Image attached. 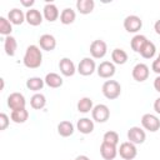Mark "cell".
I'll use <instances>...</instances> for the list:
<instances>
[{
    "label": "cell",
    "instance_id": "6da1fadb",
    "mask_svg": "<svg viewBox=\"0 0 160 160\" xmlns=\"http://www.w3.org/2000/svg\"><path fill=\"white\" fill-rule=\"evenodd\" d=\"M24 65L28 69H38L42 64V52L38 45H29L25 50L24 59H22Z\"/></svg>",
    "mask_w": 160,
    "mask_h": 160
},
{
    "label": "cell",
    "instance_id": "7a4b0ae2",
    "mask_svg": "<svg viewBox=\"0 0 160 160\" xmlns=\"http://www.w3.org/2000/svg\"><path fill=\"white\" fill-rule=\"evenodd\" d=\"M102 95L109 100H115L121 94V85L116 80H106L101 88Z\"/></svg>",
    "mask_w": 160,
    "mask_h": 160
},
{
    "label": "cell",
    "instance_id": "3957f363",
    "mask_svg": "<svg viewBox=\"0 0 160 160\" xmlns=\"http://www.w3.org/2000/svg\"><path fill=\"white\" fill-rule=\"evenodd\" d=\"M118 154L124 159V160H132L138 155V149L136 145L130 142V141H124L120 144L118 149Z\"/></svg>",
    "mask_w": 160,
    "mask_h": 160
},
{
    "label": "cell",
    "instance_id": "277c9868",
    "mask_svg": "<svg viewBox=\"0 0 160 160\" xmlns=\"http://www.w3.org/2000/svg\"><path fill=\"white\" fill-rule=\"evenodd\" d=\"M92 120L96 122H106L110 118V110L105 104H98L91 110Z\"/></svg>",
    "mask_w": 160,
    "mask_h": 160
},
{
    "label": "cell",
    "instance_id": "5b68a950",
    "mask_svg": "<svg viewBox=\"0 0 160 160\" xmlns=\"http://www.w3.org/2000/svg\"><path fill=\"white\" fill-rule=\"evenodd\" d=\"M76 71L82 76H90L96 71V64L91 58H84L80 60Z\"/></svg>",
    "mask_w": 160,
    "mask_h": 160
},
{
    "label": "cell",
    "instance_id": "8992f818",
    "mask_svg": "<svg viewBox=\"0 0 160 160\" xmlns=\"http://www.w3.org/2000/svg\"><path fill=\"white\" fill-rule=\"evenodd\" d=\"M141 125L145 130L150 132H155L160 129V120L154 114H144L141 118Z\"/></svg>",
    "mask_w": 160,
    "mask_h": 160
},
{
    "label": "cell",
    "instance_id": "52a82bcc",
    "mask_svg": "<svg viewBox=\"0 0 160 160\" xmlns=\"http://www.w3.org/2000/svg\"><path fill=\"white\" fill-rule=\"evenodd\" d=\"M108 52V45L104 40L98 39L90 44V54L94 59H102Z\"/></svg>",
    "mask_w": 160,
    "mask_h": 160
},
{
    "label": "cell",
    "instance_id": "ba28073f",
    "mask_svg": "<svg viewBox=\"0 0 160 160\" xmlns=\"http://www.w3.org/2000/svg\"><path fill=\"white\" fill-rule=\"evenodd\" d=\"M25 105H26V100L21 92H11L8 96V106L10 108L11 111L25 109Z\"/></svg>",
    "mask_w": 160,
    "mask_h": 160
},
{
    "label": "cell",
    "instance_id": "9c48e42d",
    "mask_svg": "<svg viewBox=\"0 0 160 160\" xmlns=\"http://www.w3.org/2000/svg\"><path fill=\"white\" fill-rule=\"evenodd\" d=\"M142 28V20L138 15H128L124 19V29L128 32H138Z\"/></svg>",
    "mask_w": 160,
    "mask_h": 160
},
{
    "label": "cell",
    "instance_id": "30bf717a",
    "mask_svg": "<svg viewBox=\"0 0 160 160\" xmlns=\"http://www.w3.org/2000/svg\"><path fill=\"white\" fill-rule=\"evenodd\" d=\"M115 64L112 61H101L98 68H96V72L100 78L102 79H110L115 75Z\"/></svg>",
    "mask_w": 160,
    "mask_h": 160
},
{
    "label": "cell",
    "instance_id": "8fae6325",
    "mask_svg": "<svg viewBox=\"0 0 160 160\" xmlns=\"http://www.w3.org/2000/svg\"><path fill=\"white\" fill-rule=\"evenodd\" d=\"M128 140L135 145H139V144H142L146 139V134L145 131L140 128V126H131L129 130H128Z\"/></svg>",
    "mask_w": 160,
    "mask_h": 160
},
{
    "label": "cell",
    "instance_id": "7c38bea8",
    "mask_svg": "<svg viewBox=\"0 0 160 160\" xmlns=\"http://www.w3.org/2000/svg\"><path fill=\"white\" fill-rule=\"evenodd\" d=\"M149 74H150L149 66H148L146 64H144V62L136 64V65L132 68V71H131V75H132L134 80H136V81H139V82H142V81L148 80Z\"/></svg>",
    "mask_w": 160,
    "mask_h": 160
},
{
    "label": "cell",
    "instance_id": "4fadbf2b",
    "mask_svg": "<svg viewBox=\"0 0 160 160\" xmlns=\"http://www.w3.org/2000/svg\"><path fill=\"white\" fill-rule=\"evenodd\" d=\"M42 14L34 8L28 9V11L25 12V21L31 26H39L42 22Z\"/></svg>",
    "mask_w": 160,
    "mask_h": 160
},
{
    "label": "cell",
    "instance_id": "5bb4252c",
    "mask_svg": "<svg viewBox=\"0 0 160 160\" xmlns=\"http://www.w3.org/2000/svg\"><path fill=\"white\" fill-rule=\"evenodd\" d=\"M59 69H60V72L64 75V76H72L75 72H76V68H75V64L72 62V60H70L69 58H62L60 61H59Z\"/></svg>",
    "mask_w": 160,
    "mask_h": 160
},
{
    "label": "cell",
    "instance_id": "9a60e30c",
    "mask_svg": "<svg viewBox=\"0 0 160 160\" xmlns=\"http://www.w3.org/2000/svg\"><path fill=\"white\" fill-rule=\"evenodd\" d=\"M100 155L104 160H114L118 155V148L115 145L102 141L100 145Z\"/></svg>",
    "mask_w": 160,
    "mask_h": 160
},
{
    "label": "cell",
    "instance_id": "2e32d148",
    "mask_svg": "<svg viewBox=\"0 0 160 160\" xmlns=\"http://www.w3.org/2000/svg\"><path fill=\"white\" fill-rule=\"evenodd\" d=\"M42 16L49 21V22H54L55 20H58V18L60 16L59 9L55 4L52 2H48L44 9H42Z\"/></svg>",
    "mask_w": 160,
    "mask_h": 160
},
{
    "label": "cell",
    "instance_id": "e0dca14e",
    "mask_svg": "<svg viewBox=\"0 0 160 160\" xmlns=\"http://www.w3.org/2000/svg\"><path fill=\"white\" fill-rule=\"evenodd\" d=\"M39 45L45 51H52L56 48V39L51 34H44L39 38Z\"/></svg>",
    "mask_w": 160,
    "mask_h": 160
},
{
    "label": "cell",
    "instance_id": "ac0fdd59",
    "mask_svg": "<svg viewBox=\"0 0 160 160\" xmlns=\"http://www.w3.org/2000/svg\"><path fill=\"white\" fill-rule=\"evenodd\" d=\"M76 129L84 135L91 134L94 131V120H90L89 118H81L76 122Z\"/></svg>",
    "mask_w": 160,
    "mask_h": 160
},
{
    "label": "cell",
    "instance_id": "d6986e66",
    "mask_svg": "<svg viewBox=\"0 0 160 160\" xmlns=\"http://www.w3.org/2000/svg\"><path fill=\"white\" fill-rule=\"evenodd\" d=\"M8 19L12 25H21L25 21V14L22 12V10L14 8L8 12Z\"/></svg>",
    "mask_w": 160,
    "mask_h": 160
},
{
    "label": "cell",
    "instance_id": "ffe728a7",
    "mask_svg": "<svg viewBox=\"0 0 160 160\" xmlns=\"http://www.w3.org/2000/svg\"><path fill=\"white\" fill-rule=\"evenodd\" d=\"M58 134L62 138H69L74 134V125L69 120H62L58 124Z\"/></svg>",
    "mask_w": 160,
    "mask_h": 160
},
{
    "label": "cell",
    "instance_id": "44dd1931",
    "mask_svg": "<svg viewBox=\"0 0 160 160\" xmlns=\"http://www.w3.org/2000/svg\"><path fill=\"white\" fill-rule=\"evenodd\" d=\"M94 8H95L94 0H78L76 1V10L82 15H88L92 12Z\"/></svg>",
    "mask_w": 160,
    "mask_h": 160
},
{
    "label": "cell",
    "instance_id": "7402d4cb",
    "mask_svg": "<svg viewBox=\"0 0 160 160\" xmlns=\"http://www.w3.org/2000/svg\"><path fill=\"white\" fill-rule=\"evenodd\" d=\"M44 81H45V84L49 88H52V89L60 88L62 85V82H64L62 81V78L59 74H56V72H49V74H46Z\"/></svg>",
    "mask_w": 160,
    "mask_h": 160
},
{
    "label": "cell",
    "instance_id": "603a6c76",
    "mask_svg": "<svg viewBox=\"0 0 160 160\" xmlns=\"http://www.w3.org/2000/svg\"><path fill=\"white\" fill-rule=\"evenodd\" d=\"M16 49H18V41L14 36L9 35V36H5L4 39V50L6 52V55L9 56H14L15 52H16Z\"/></svg>",
    "mask_w": 160,
    "mask_h": 160
},
{
    "label": "cell",
    "instance_id": "cb8c5ba5",
    "mask_svg": "<svg viewBox=\"0 0 160 160\" xmlns=\"http://www.w3.org/2000/svg\"><path fill=\"white\" fill-rule=\"evenodd\" d=\"M111 60L114 64L124 65L128 61V52L121 48H116L111 51Z\"/></svg>",
    "mask_w": 160,
    "mask_h": 160
},
{
    "label": "cell",
    "instance_id": "d4e9b609",
    "mask_svg": "<svg viewBox=\"0 0 160 160\" xmlns=\"http://www.w3.org/2000/svg\"><path fill=\"white\" fill-rule=\"evenodd\" d=\"M46 105V98L41 92H36L30 98V106L35 110H40Z\"/></svg>",
    "mask_w": 160,
    "mask_h": 160
},
{
    "label": "cell",
    "instance_id": "484cf974",
    "mask_svg": "<svg viewBox=\"0 0 160 160\" xmlns=\"http://www.w3.org/2000/svg\"><path fill=\"white\" fill-rule=\"evenodd\" d=\"M76 19V14L71 8H65L61 12H60V21L64 25H70L75 21Z\"/></svg>",
    "mask_w": 160,
    "mask_h": 160
},
{
    "label": "cell",
    "instance_id": "4316f807",
    "mask_svg": "<svg viewBox=\"0 0 160 160\" xmlns=\"http://www.w3.org/2000/svg\"><path fill=\"white\" fill-rule=\"evenodd\" d=\"M139 54H140L144 59H152V58L155 56V54H156V46H155V44H154L152 41L148 40V41L145 42V45L142 46V49L140 50Z\"/></svg>",
    "mask_w": 160,
    "mask_h": 160
},
{
    "label": "cell",
    "instance_id": "83f0119b",
    "mask_svg": "<svg viewBox=\"0 0 160 160\" xmlns=\"http://www.w3.org/2000/svg\"><path fill=\"white\" fill-rule=\"evenodd\" d=\"M10 119L15 124H24L29 119V111L26 109H20V110H14L10 114Z\"/></svg>",
    "mask_w": 160,
    "mask_h": 160
},
{
    "label": "cell",
    "instance_id": "f1b7e54d",
    "mask_svg": "<svg viewBox=\"0 0 160 160\" xmlns=\"http://www.w3.org/2000/svg\"><path fill=\"white\" fill-rule=\"evenodd\" d=\"M148 41V38L145 35H141V34H136L131 41H130V46L132 49V51L135 52H140V50L142 49V46L145 45V42Z\"/></svg>",
    "mask_w": 160,
    "mask_h": 160
},
{
    "label": "cell",
    "instance_id": "f546056e",
    "mask_svg": "<svg viewBox=\"0 0 160 160\" xmlns=\"http://www.w3.org/2000/svg\"><path fill=\"white\" fill-rule=\"evenodd\" d=\"M44 85H45L44 79H41L39 76H32L26 80V88L31 91H39L44 88Z\"/></svg>",
    "mask_w": 160,
    "mask_h": 160
},
{
    "label": "cell",
    "instance_id": "4dcf8cb0",
    "mask_svg": "<svg viewBox=\"0 0 160 160\" xmlns=\"http://www.w3.org/2000/svg\"><path fill=\"white\" fill-rule=\"evenodd\" d=\"M78 111L79 112H82V114H86V112H90L92 109H94V104H92V100L88 96H84L81 98L79 101H78Z\"/></svg>",
    "mask_w": 160,
    "mask_h": 160
},
{
    "label": "cell",
    "instance_id": "1f68e13d",
    "mask_svg": "<svg viewBox=\"0 0 160 160\" xmlns=\"http://www.w3.org/2000/svg\"><path fill=\"white\" fill-rule=\"evenodd\" d=\"M12 31V24L9 21L8 18L0 16V34L4 36H9L11 35Z\"/></svg>",
    "mask_w": 160,
    "mask_h": 160
},
{
    "label": "cell",
    "instance_id": "d6a6232c",
    "mask_svg": "<svg viewBox=\"0 0 160 160\" xmlns=\"http://www.w3.org/2000/svg\"><path fill=\"white\" fill-rule=\"evenodd\" d=\"M102 141L118 146V144H119V134H118L116 131L109 130V131H106V132L104 134V136H102Z\"/></svg>",
    "mask_w": 160,
    "mask_h": 160
},
{
    "label": "cell",
    "instance_id": "836d02e7",
    "mask_svg": "<svg viewBox=\"0 0 160 160\" xmlns=\"http://www.w3.org/2000/svg\"><path fill=\"white\" fill-rule=\"evenodd\" d=\"M10 124V119L5 112L0 114V130H5Z\"/></svg>",
    "mask_w": 160,
    "mask_h": 160
},
{
    "label": "cell",
    "instance_id": "e575fe53",
    "mask_svg": "<svg viewBox=\"0 0 160 160\" xmlns=\"http://www.w3.org/2000/svg\"><path fill=\"white\" fill-rule=\"evenodd\" d=\"M151 69H152L154 72H156V74L160 75V60H159L158 58L152 61V64H151Z\"/></svg>",
    "mask_w": 160,
    "mask_h": 160
},
{
    "label": "cell",
    "instance_id": "d590c367",
    "mask_svg": "<svg viewBox=\"0 0 160 160\" xmlns=\"http://www.w3.org/2000/svg\"><path fill=\"white\" fill-rule=\"evenodd\" d=\"M20 2H21V5H22V6L29 8V9H31V6L35 4V1H34V0H21Z\"/></svg>",
    "mask_w": 160,
    "mask_h": 160
},
{
    "label": "cell",
    "instance_id": "8d00e7d4",
    "mask_svg": "<svg viewBox=\"0 0 160 160\" xmlns=\"http://www.w3.org/2000/svg\"><path fill=\"white\" fill-rule=\"evenodd\" d=\"M154 110H155L156 114L160 115V96L154 101Z\"/></svg>",
    "mask_w": 160,
    "mask_h": 160
},
{
    "label": "cell",
    "instance_id": "74e56055",
    "mask_svg": "<svg viewBox=\"0 0 160 160\" xmlns=\"http://www.w3.org/2000/svg\"><path fill=\"white\" fill-rule=\"evenodd\" d=\"M154 89H155L158 92H160V75L156 76L155 80H154Z\"/></svg>",
    "mask_w": 160,
    "mask_h": 160
},
{
    "label": "cell",
    "instance_id": "f35d334b",
    "mask_svg": "<svg viewBox=\"0 0 160 160\" xmlns=\"http://www.w3.org/2000/svg\"><path fill=\"white\" fill-rule=\"evenodd\" d=\"M154 30H155V32H156L158 35H160V19L155 21V24H154Z\"/></svg>",
    "mask_w": 160,
    "mask_h": 160
},
{
    "label": "cell",
    "instance_id": "ab89813d",
    "mask_svg": "<svg viewBox=\"0 0 160 160\" xmlns=\"http://www.w3.org/2000/svg\"><path fill=\"white\" fill-rule=\"evenodd\" d=\"M75 160H90V158L86 156V155H78V156L75 158Z\"/></svg>",
    "mask_w": 160,
    "mask_h": 160
},
{
    "label": "cell",
    "instance_id": "60d3db41",
    "mask_svg": "<svg viewBox=\"0 0 160 160\" xmlns=\"http://www.w3.org/2000/svg\"><path fill=\"white\" fill-rule=\"evenodd\" d=\"M158 59H159V60H160V52H159V55H158Z\"/></svg>",
    "mask_w": 160,
    "mask_h": 160
}]
</instances>
